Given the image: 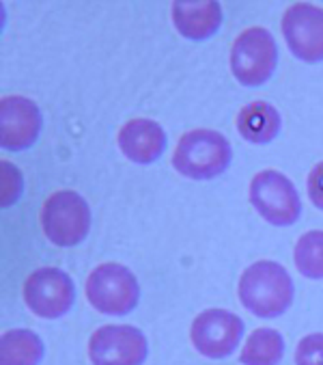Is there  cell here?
Segmentation results:
<instances>
[{
	"label": "cell",
	"mask_w": 323,
	"mask_h": 365,
	"mask_svg": "<svg viewBox=\"0 0 323 365\" xmlns=\"http://www.w3.org/2000/svg\"><path fill=\"white\" fill-rule=\"evenodd\" d=\"M237 297L253 316L276 318L291 307L295 287L285 266L272 259H261L241 272Z\"/></svg>",
	"instance_id": "6da1fadb"
},
{
	"label": "cell",
	"mask_w": 323,
	"mask_h": 365,
	"mask_svg": "<svg viewBox=\"0 0 323 365\" xmlns=\"http://www.w3.org/2000/svg\"><path fill=\"white\" fill-rule=\"evenodd\" d=\"M233 158V148L218 130L196 128L179 136L173 167L188 180H213L222 175Z\"/></svg>",
	"instance_id": "7a4b0ae2"
},
{
	"label": "cell",
	"mask_w": 323,
	"mask_h": 365,
	"mask_svg": "<svg viewBox=\"0 0 323 365\" xmlns=\"http://www.w3.org/2000/svg\"><path fill=\"white\" fill-rule=\"evenodd\" d=\"M41 230L56 247H75L89 236L91 207L75 190H56L41 205Z\"/></svg>",
	"instance_id": "3957f363"
},
{
	"label": "cell",
	"mask_w": 323,
	"mask_h": 365,
	"mask_svg": "<svg viewBox=\"0 0 323 365\" xmlns=\"http://www.w3.org/2000/svg\"><path fill=\"white\" fill-rule=\"evenodd\" d=\"M85 294L95 312L104 316H125L132 314L140 301V285L127 266L106 262L91 270Z\"/></svg>",
	"instance_id": "277c9868"
},
{
	"label": "cell",
	"mask_w": 323,
	"mask_h": 365,
	"mask_svg": "<svg viewBox=\"0 0 323 365\" xmlns=\"http://www.w3.org/2000/svg\"><path fill=\"white\" fill-rule=\"evenodd\" d=\"M278 65V46L274 35L263 26L241 31L231 46V71L239 85H265Z\"/></svg>",
	"instance_id": "5b68a950"
},
{
	"label": "cell",
	"mask_w": 323,
	"mask_h": 365,
	"mask_svg": "<svg viewBox=\"0 0 323 365\" xmlns=\"http://www.w3.org/2000/svg\"><path fill=\"white\" fill-rule=\"evenodd\" d=\"M250 203L261 218L276 227L293 225L302 214V199L293 182L276 169H263L253 178Z\"/></svg>",
	"instance_id": "8992f818"
},
{
	"label": "cell",
	"mask_w": 323,
	"mask_h": 365,
	"mask_svg": "<svg viewBox=\"0 0 323 365\" xmlns=\"http://www.w3.org/2000/svg\"><path fill=\"white\" fill-rule=\"evenodd\" d=\"M24 303L43 320L63 318L75 301V285L71 277L56 266H41L24 281Z\"/></svg>",
	"instance_id": "52a82bcc"
},
{
	"label": "cell",
	"mask_w": 323,
	"mask_h": 365,
	"mask_svg": "<svg viewBox=\"0 0 323 365\" xmlns=\"http://www.w3.org/2000/svg\"><path fill=\"white\" fill-rule=\"evenodd\" d=\"M87 350L93 365H142L149 344L132 324H106L91 335Z\"/></svg>",
	"instance_id": "ba28073f"
},
{
	"label": "cell",
	"mask_w": 323,
	"mask_h": 365,
	"mask_svg": "<svg viewBox=\"0 0 323 365\" xmlns=\"http://www.w3.org/2000/svg\"><path fill=\"white\" fill-rule=\"evenodd\" d=\"M244 337V320L226 309H205L190 327V341L207 359L228 356Z\"/></svg>",
	"instance_id": "9c48e42d"
},
{
	"label": "cell",
	"mask_w": 323,
	"mask_h": 365,
	"mask_svg": "<svg viewBox=\"0 0 323 365\" xmlns=\"http://www.w3.org/2000/svg\"><path fill=\"white\" fill-rule=\"evenodd\" d=\"M282 35L291 54L304 63L323 61V7L295 3L282 16Z\"/></svg>",
	"instance_id": "30bf717a"
},
{
	"label": "cell",
	"mask_w": 323,
	"mask_h": 365,
	"mask_svg": "<svg viewBox=\"0 0 323 365\" xmlns=\"http://www.w3.org/2000/svg\"><path fill=\"white\" fill-rule=\"evenodd\" d=\"M41 110L24 96L0 100V143L9 152H22L35 145L41 132Z\"/></svg>",
	"instance_id": "8fae6325"
},
{
	"label": "cell",
	"mask_w": 323,
	"mask_h": 365,
	"mask_svg": "<svg viewBox=\"0 0 323 365\" xmlns=\"http://www.w3.org/2000/svg\"><path fill=\"white\" fill-rule=\"evenodd\" d=\"M121 154L136 165H151L166 150V132L157 121L136 117L123 123L117 134Z\"/></svg>",
	"instance_id": "7c38bea8"
},
{
	"label": "cell",
	"mask_w": 323,
	"mask_h": 365,
	"mask_svg": "<svg viewBox=\"0 0 323 365\" xmlns=\"http://www.w3.org/2000/svg\"><path fill=\"white\" fill-rule=\"evenodd\" d=\"M171 18L175 29L179 31L181 37L192 39V41H203L209 39L218 33L222 26V7L213 0H205V3H173L171 7Z\"/></svg>",
	"instance_id": "4fadbf2b"
},
{
	"label": "cell",
	"mask_w": 323,
	"mask_h": 365,
	"mask_svg": "<svg viewBox=\"0 0 323 365\" xmlns=\"http://www.w3.org/2000/svg\"><path fill=\"white\" fill-rule=\"evenodd\" d=\"M237 132L253 145H265L272 143L282 125L280 113L263 100L250 102L237 113Z\"/></svg>",
	"instance_id": "5bb4252c"
},
{
	"label": "cell",
	"mask_w": 323,
	"mask_h": 365,
	"mask_svg": "<svg viewBox=\"0 0 323 365\" xmlns=\"http://www.w3.org/2000/svg\"><path fill=\"white\" fill-rule=\"evenodd\" d=\"M43 341L31 329H11L0 337V365H39Z\"/></svg>",
	"instance_id": "9a60e30c"
},
{
	"label": "cell",
	"mask_w": 323,
	"mask_h": 365,
	"mask_svg": "<svg viewBox=\"0 0 323 365\" xmlns=\"http://www.w3.org/2000/svg\"><path fill=\"white\" fill-rule=\"evenodd\" d=\"M285 356V337L276 329L253 331L239 352L241 365H278Z\"/></svg>",
	"instance_id": "2e32d148"
},
{
	"label": "cell",
	"mask_w": 323,
	"mask_h": 365,
	"mask_svg": "<svg viewBox=\"0 0 323 365\" xmlns=\"http://www.w3.org/2000/svg\"><path fill=\"white\" fill-rule=\"evenodd\" d=\"M293 262L302 277L319 281L323 279V232L312 230L300 236L293 249Z\"/></svg>",
	"instance_id": "e0dca14e"
},
{
	"label": "cell",
	"mask_w": 323,
	"mask_h": 365,
	"mask_svg": "<svg viewBox=\"0 0 323 365\" xmlns=\"http://www.w3.org/2000/svg\"><path fill=\"white\" fill-rule=\"evenodd\" d=\"M22 188L24 180L20 169L9 160L0 163V203H3V207L14 205L22 197Z\"/></svg>",
	"instance_id": "ac0fdd59"
},
{
	"label": "cell",
	"mask_w": 323,
	"mask_h": 365,
	"mask_svg": "<svg viewBox=\"0 0 323 365\" xmlns=\"http://www.w3.org/2000/svg\"><path fill=\"white\" fill-rule=\"evenodd\" d=\"M295 365H323V333L300 339L295 348Z\"/></svg>",
	"instance_id": "d6986e66"
},
{
	"label": "cell",
	"mask_w": 323,
	"mask_h": 365,
	"mask_svg": "<svg viewBox=\"0 0 323 365\" xmlns=\"http://www.w3.org/2000/svg\"><path fill=\"white\" fill-rule=\"evenodd\" d=\"M306 190L317 210H323V163H317L306 180Z\"/></svg>",
	"instance_id": "ffe728a7"
}]
</instances>
